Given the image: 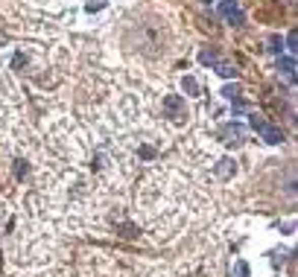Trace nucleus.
Returning <instances> with one entry per match:
<instances>
[{
  "instance_id": "obj_5",
  "label": "nucleus",
  "mask_w": 298,
  "mask_h": 277,
  "mask_svg": "<svg viewBox=\"0 0 298 277\" xmlns=\"http://www.w3.org/2000/svg\"><path fill=\"white\" fill-rule=\"evenodd\" d=\"M278 70H281L289 82H295V58H292V56H289V58H281V61H278Z\"/></svg>"
},
{
  "instance_id": "obj_11",
  "label": "nucleus",
  "mask_w": 298,
  "mask_h": 277,
  "mask_svg": "<svg viewBox=\"0 0 298 277\" xmlns=\"http://www.w3.org/2000/svg\"><path fill=\"white\" fill-rule=\"evenodd\" d=\"M103 6H106V0H88V3H85V9L88 12H100Z\"/></svg>"
},
{
  "instance_id": "obj_3",
  "label": "nucleus",
  "mask_w": 298,
  "mask_h": 277,
  "mask_svg": "<svg viewBox=\"0 0 298 277\" xmlns=\"http://www.w3.org/2000/svg\"><path fill=\"white\" fill-rule=\"evenodd\" d=\"M164 111H167V117H173V120H181V117H184V99L176 96V93L164 96Z\"/></svg>"
},
{
  "instance_id": "obj_13",
  "label": "nucleus",
  "mask_w": 298,
  "mask_h": 277,
  "mask_svg": "<svg viewBox=\"0 0 298 277\" xmlns=\"http://www.w3.org/2000/svg\"><path fill=\"white\" fill-rule=\"evenodd\" d=\"M222 93H225L228 99H237V96H240V88H237V85H228V88H225Z\"/></svg>"
},
{
  "instance_id": "obj_10",
  "label": "nucleus",
  "mask_w": 298,
  "mask_h": 277,
  "mask_svg": "<svg viewBox=\"0 0 298 277\" xmlns=\"http://www.w3.org/2000/svg\"><path fill=\"white\" fill-rule=\"evenodd\" d=\"M286 47H289V53H295V50H298V32H295V29H292L289 38H286Z\"/></svg>"
},
{
  "instance_id": "obj_6",
  "label": "nucleus",
  "mask_w": 298,
  "mask_h": 277,
  "mask_svg": "<svg viewBox=\"0 0 298 277\" xmlns=\"http://www.w3.org/2000/svg\"><path fill=\"white\" fill-rule=\"evenodd\" d=\"M181 88L187 91V96H199V82L193 79V76H184V79H181Z\"/></svg>"
},
{
  "instance_id": "obj_14",
  "label": "nucleus",
  "mask_w": 298,
  "mask_h": 277,
  "mask_svg": "<svg viewBox=\"0 0 298 277\" xmlns=\"http://www.w3.org/2000/svg\"><path fill=\"white\" fill-rule=\"evenodd\" d=\"M246 274H249V268H246V263H240V266H237V277H246Z\"/></svg>"
},
{
  "instance_id": "obj_12",
  "label": "nucleus",
  "mask_w": 298,
  "mask_h": 277,
  "mask_svg": "<svg viewBox=\"0 0 298 277\" xmlns=\"http://www.w3.org/2000/svg\"><path fill=\"white\" fill-rule=\"evenodd\" d=\"M281 38H278V35H272V38H269V50H272V53H281Z\"/></svg>"
},
{
  "instance_id": "obj_8",
  "label": "nucleus",
  "mask_w": 298,
  "mask_h": 277,
  "mask_svg": "<svg viewBox=\"0 0 298 277\" xmlns=\"http://www.w3.org/2000/svg\"><path fill=\"white\" fill-rule=\"evenodd\" d=\"M234 172V161H219V166H216V175H219V178H228V175Z\"/></svg>"
},
{
  "instance_id": "obj_2",
  "label": "nucleus",
  "mask_w": 298,
  "mask_h": 277,
  "mask_svg": "<svg viewBox=\"0 0 298 277\" xmlns=\"http://www.w3.org/2000/svg\"><path fill=\"white\" fill-rule=\"evenodd\" d=\"M219 15H222V18H228V21L234 23V26H240V23L246 21L243 9H240L234 0H222V3H219Z\"/></svg>"
},
{
  "instance_id": "obj_4",
  "label": "nucleus",
  "mask_w": 298,
  "mask_h": 277,
  "mask_svg": "<svg viewBox=\"0 0 298 277\" xmlns=\"http://www.w3.org/2000/svg\"><path fill=\"white\" fill-rule=\"evenodd\" d=\"M216 134L225 140V143H237V140L243 137V126H240V123H225V126H219Z\"/></svg>"
},
{
  "instance_id": "obj_7",
  "label": "nucleus",
  "mask_w": 298,
  "mask_h": 277,
  "mask_svg": "<svg viewBox=\"0 0 298 277\" xmlns=\"http://www.w3.org/2000/svg\"><path fill=\"white\" fill-rule=\"evenodd\" d=\"M214 67H216V73H219V76H225V79H228V76H234V73H237V70H234V64H231V61H222V58L216 61Z\"/></svg>"
},
{
  "instance_id": "obj_1",
  "label": "nucleus",
  "mask_w": 298,
  "mask_h": 277,
  "mask_svg": "<svg viewBox=\"0 0 298 277\" xmlns=\"http://www.w3.org/2000/svg\"><path fill=\"white\" fill-rule=\"evenodd\" d=\"M251 128H254V131H257L266 143H281V140H284L281 128H275L272 123H266V120H263V117H257V114L251 117Z\"/></svg>"
},
{
  "instance_id": "obj_9",
  "label": "nucleus",
  "mask_w": 298,
  "mask_h": 277,
  "mask_svg": "<svg viewBox=\"0 0 298 277\" xmlns=\"http://www.w3.org/2000/svg\"><path fill=\"white\" fill-rule=\"evenodd\" d=\"M199 61H202V64H211V67H214L216 61H219V56H216L214 50H202V53H199Z\"/></svg>"
},
{
  "instance_id": "obj_15",
  "label": "nucleus",
  "mask_w": 298,
  "mask_h": 277,
  "mask_svg": "<svg viewBox=\"0 0 298 277\" xmlns=\"http://www.w3.org/2000/svg\"><path fill=\"white\" fill-rule=\"evenodd\" d=\"M202 3H211V0H202Z\"/></svg>"
}]
</instances>
